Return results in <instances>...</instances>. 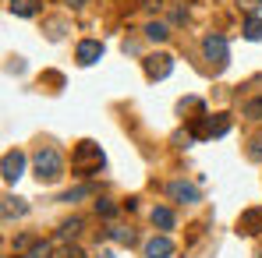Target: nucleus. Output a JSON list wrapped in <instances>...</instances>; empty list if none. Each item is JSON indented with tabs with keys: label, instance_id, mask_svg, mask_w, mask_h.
Listing matches in <instances>:
<instances>
[{
	"label": "nucleus",
	"instance_id": "12",
	"mask_svg": "<svg viewBox=\"0 0 262 258\" xmlns=\"http://www.w3.org/2000/svg\"><path fill=\"white\" fill-rule=\"evenodd\" d=\"M0 213H4V219L11 223V219H18V216L29 213V205H25V198H14V195H7V198H4V205H0Z\"/></svg>",
	"mask_w": 262,
	"mask_h": 258
},
{
	"label": "nucleus",
	"instance_id": "3",
	"mask_svg": "<svg viewBox=\"0 0 262 258\" xmlns=\"http://www.w3.org/2000/svg\"><path fill=\"white\" fill-rule=\"evenodd\" d=\"M230 131V117L227 113H216V117H195V124H191V138H223Z\"/></svg>",
	"mask_w": 262,
	"mask_h": 258
},
{
	"label": "nucleus",
	"instance_id": "18",
	"mask_svg": "<svg viewBox=\"0 0 262 258\" xmlns=\"http://www.w3.org/2000/svg\"><path fill=\"white\" fill-rule=\"evenodd\" d=\"M241 113H245L248 121H262V96H255V99H248Z\"/></svg>",
	"mask_w": 262,
	"mask_h": 258
},
{
	"label": "nucleus",
	"instance_id": "9",
	"mask_svg": "<svg viewBox=\"0 0 262 258\" xmlns=\"http://www.w3.org/2000/svg\"><path fill=\"white\" fill-rule=\"evenodd\" d=\"M167 195H170L174 202H199V187H195V184H184V180L167 184Z\"/></svg>",
	"mask_w": 262,
	"mask_h": 258
},
{
	"label": "nucleus",
	"instance_id": "11",
	"mask_svg": "<svg viewBox=\"0 0 262 258\" xmlns=\"http://www.w3.org/2000/svg\"><path fill=\"white\" fill-rule=\"evenodd\" d=\"M7 11L14 18H36L39 14V0H7Z\"/></svg>",
	"mask_w": 262,
	"mask_h": 258
},
{
	"label": "nucleus",
	"instance_id": "23",
	"mask_svg": "<svg viewBox=\"0 0 262 258\" xmlns=\"http://www.w3.org/2000/svg\"><path fill=\"white\" fill-rule=\"evenodd\" d=\"M248 156H252V159H255V163H262V142H255V145H252V149H248Z\"/></svg>",
	"mask_w": 262,
	"mask_h": 258
},
{
	"label": "nucleus",
	"instance_id": "24",
	"mask_svg": "<svg viewBox=\"0 0 262 258\" xmlns=\"http://www.w3.org/2000/svg\"><path fill=\"white\" fill-rule=\"evenodd\" d=\"M60 258H85V255H82L78 248H64V255H60Z\"/></svg>",
	"mask_w": 262,
	"mask_h": 258
},
{
	"label": "nucleus",
	"instance_id": "26",
	"mask_svg": "<svg viewBox=\"0 0 262 258\" xmlns=\"http://www.w3.org/2000/svg\"><path fill=\"white\" fill-rule=\"evenodd\" d=\"M145 7H149V11H160V7H163V0H145Z\"/></svg>",
	"mask_w": 262,
	"mask_h": 258
},
{
	"label": "nucleus",
	"instance_id": "1",
	"mask_svg": "<svg viewBox=\"0 0 262 258\" xmlns=\"http://www.w3.org/2000/svg\"><path fill=\"white\" fill-rule=\"evenodd\" d=\"M36 177H39V184L60 180L64 177V156L57 149H39V156H36Z\"/></svg>",
	"mask_w": 262,
	"mask_h": 258
},
{
	"label": "nucleus",
	"instance_id": "14",
	"mask_svg": "<svg viewBox=\"0 0 262 258\" xmlns=\"http://www.w3.org/2000/svg\"><path fill=\"white\" fill-rule=\"evenodd\" d=\"M170 36V25H163V21H149L145 25V39H152V43H163Z\"/></svg>",
	"mask_w": 262,
	"mask_h": 258
},
{
	"label": "nucleus",
	"instance_id": "27",
	"mask_svg": "<svg viewBox=\"0 0 262 258\" xmlns=\"http://www.w3.org/2000/svg\"><path fill=\"white\" fill-rule=\"evenodd\" d=\"M68 4H71V7H85L89 0H68Z\"/></svg>",
	"mask_w": 262,
	"mask_h": 258
},
{
	"label": "nucleus",
	"instance_id": "4",
	"mask_svg": "<svg viewBox=\"0 0 262 258\" xmlns=\"http://www.w3.org/2000/svg\"><path fill=\"white\" fill-rule=\"evenodd\" d=\"M202 53H206V60H209L216 71H223V67L230 64V46H227V39H223L220 32H213V36L202 39Z\"/></svg>",
	"mask_w": 262,
	"mask_h": 258
},
{
	"label": "nucleus",
	"instance_id": "6",
	"mask_svg": "<svg viewBox=\"0 0 262 258\" xmlns=\"http://www.w3.org/2000/svg\"><path fill=\"white\" fill-rule=\"evenodd\" d=\"M25 173V152H4V163H0V177H4V184H14L18 177Z\"/></svg>",
	"mask_w": 262,
	"mask_h": 258
},
{
	"label": "nucleus",
	"instance_id": "15",
	"mask_svg": "<svg viewBox=\"0 0 262 258\" xmlns=\"http://www.w3.org/2000/svg\"><path fill=\"white\" fill-rule=\"evenodd\" d=\"M82 233V219H68V223H60V230H57V241H75Z\"/></svg>",
	"mask_w": 262,
	"mask_h": 258
},
{
	"label": "nucleus",
	"instance_id": "20",
	"mask_svg": "<svg viewBox=\"0 0 262 258\" xmlns=\"http://www.w3.org/2000/svg\"><path fill=\"white\" fill-rule=\"evenodd\" d=\"M96 213H99V216H106V219H110V216H117V205H114L110 198H96Z\"/></svg>",
	"mask_w": 262,
	"mask_h": 258
},
{
	"label": "nucleus",
	"instance_id": "16",
	"mask_svg": "<svg viewBox=\"0 0 262 258\" xmlns=\"http://www.w3.org/2000/svg\"><path fill=\"white\" fill-rule=\"evenodd\" d=\"M241 32H245V39L259 43V39H262V18H259V14H252V18L245 21V29H241Z\"/></svg>",
	"mask_w": 262,
	"mask_h": 258
},
{
	"label": "nucleus",
	"instance_id": "17",
	"mask_svg": "<svg viewBox=\"0 0 262 258\" xmlns=\"http://www.w3.org/2000/svg\"><path fill=\"white\" fill-rule=\"evenodd\" d=\"M21 258H53V244H50V241H36Z\"/></svg>",
	"mask_w": 262,
	"mask_h": 258
},
{
	"label": "nucleus",
	"instance_id": "25",
	"mask_svg": "<svg viewBox=\"0 0 262 258\" xmlns=\"http://www.w3.org/2000/svg\"><path fill=\"white\" fill-rule=\"evenodd\" d=\"M237 4H241V7H248V11H255V7H259L262 0H237Z\"/></svg>",
	"mask_w": 262,
	"mask_h": 258
},
{
	"label": "nucleus",
	"instance_id": "2",
	"mask_svg": "<svg viewBox=\"0 0 262 258\" xmlns=\"http://www.w3.org/2000/svg\"><path fill=\"white\" fill-rule=\"evenodd\" d=\"M103 149L96 145V142H78V149H75V156H71V167L78 173H96L103 170Z\"/></svg>",
	"mask_w": 262,
	"mask_h": 258
},
{
	"label": "nucleus",
	"instance_id": "13",
	"mask_svg": "<svg viewBox=\"0 0 262 258\" xmlns=\"http://www.w3.org/2000/svg\"><path fill=\"white\" fill-rule=\"evenodd\" d=\"M152 226H160V230H170V226H174V213H170L167 205H156V209H152Z\"/></svg>",
	"mask_w": 262,
	"mask_h": 258
},
{
	"label": "nucleus",
	"instance_id": "22",
	"mask_svg": "<svg viewBox=\"0 0 262 258\" xmlns=\"http://www.w3.org/2000/svg\"><path fill=\"white\" fill-rule=\"evenodd\" d=\"M170 18H174V25H184V21H188V7H174Z\"/></svg>",
	"mask_w": 262,
	"mask_h": 258
},
{
	"label": "nucleus",
	"instance_id": "8",
	"mask_svg": "<svg viewBox=\"0 0 262 258\" xmlns=\"http://www.w3.org/2000/svg\"><path fill=\"white\" fill-rule=\"evenodd\" d=\"M99 57H103V43H99V39H82L78 50H75V60H78L82 67H92Z\"/></svg>",
	"mask_w": 262,
	"mask_h": 258
},
{
	"label": "nucleus",
	"instance_id": "10",
	"mask_svg": "<svg viewBox=\"0 0 262 258\" xmlns=\"http://www.w3.org/2000/svg\"><path fill=\"white\" fill-rule=\"evenodd\" d=\"M174 255V241L170 237H152L145 244V258H170Z\"/></svg>",
	"mask_w": 262,
	"mask_h": 258
},
{
	"label": "nucleus",
	"instance_id": "19",
	"mask_svg": "<svg viewBox=\"0 0 262 258\" xmlns=\"http://www.w3.org/2000/svg\"><path fill=\"white\" fill-rule=\"evenodd\" d=\"M110 237H114L117 244H131V241H135V233L124 230V226H110Z\"/></svg>",
	"mask_w": 262,
	"mask_h": 258
},
{
	"label": "nucleus",
	"instance_id": "5",
	"mask_svg": "<svg viewBox=\"0 0 262 258\" xmlns=\"http://www.w3.org/2000/svg\"><path fill=\"white\" fill-rule=\"evenodd\" d=\"M142 67H145V75H149L152 82H163V78H170V71H174V57H170V53H149V57L142 60Z\"/></svg>",
	"mask_w": 262,
	"mask_h": 258
},
{
	"label": "nucleus",
	"instance_id": "21",
	"mask_svg": "<svg viewBox=\"0 0 262 258\" xmlns=\"http://www.w3.org/2000/svg\"><path fill=\"white\" fill-rule=\"evenodd\" d=\"M85 195H92V187H75V191L60 195V202H75V198H85Z\"/></svg>",
	"mask_w": 262,
	"mask_h": 258
},
{
	"label": "nucleus",
	"instance_id": "7",
	"mask_svg": "<svg viewBox=\"0 0 262 258\" xmlns=\"http://www.w3.org/2000/svg\"><path fill=\"white\" fill-rule=\"evenodd\" d=\"M237 233H248V237L262 233V205H252L237 216Z\"/></svg>",
	"mask_w": 262,
	"mask_h": 258
}]
</instances>
